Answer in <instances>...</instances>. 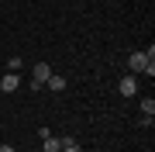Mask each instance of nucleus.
I'll use <instances>...</instances> for the list:
<instances>
[{
	"mask_svg": "<svg viewBox=\"0 0 155 152\" xmlns=\"http://www.w3.org/2000/svg\"><path fill=\"white\" fill-rule=\"evenodd\" d=\"M148 62H155V59H148L145 52H134V56L127 59V69H131V73H141V69L148 66Z\"/></svg>",
	"mask_w": 155,
	"mask_h": 152,
	"instance_id": "obj_2",
	"label": "nucleus"
},
{
	"mask_svg": "<svg viewBox=\"0 0 155 152\" xmlns=\"http://www.w3.org/2000/svg\"><path fill=\"white\" fill-rule=\"evenodd\" d=\"M0 152H14V145H0Z\"/></svg>",
	"mask_w": 155,
	"mask_h": 152,
	"instance_id": "obj_9",
	"label": "nucleus"
},
{
	"mask_svg": "<svg viewBox=\"0 0 155 152\" xmlns=\"http://www.w3.org/2000/svg\"><path fill=\"white\" fill-rule=\"evenodd\" d=\"M121 93L124 97H134V93H138V79H134V76H121Z\"/></svg>",
	"mask_w": 155,
	"mask_h": 152,
	"instance_id": "obj_3",
	"label": "nucleus"
},
{
	"mask_svg": "<svg viewBox=\"0 0 155 152\" xmlns=\"http://www.w3.org/2000/svg\"><path fill=\"white\" fill-rule=\"evenodd\" d=\"M17 83H21V76H14L11 69H7V76L0 79V90H4V93H11V90H17Z\"/></svg>",
	"mask_w": 155,
	"mask_h": 152,
	"instance_id": "obj_4",
	"label": "nucleus"
},
{
	"mask_svg": "<svg viewBox=\"0 0 155 152\" xmlns=\"http://www.w3.org/2000/svg\"><path fill=\"white\" fill-rule=\"evenodd\" d=\"M48 76H52L48 62H38V66H35V90H41V86L48 83Z\"/></svg>",
	"mask_w": 155,
	"mask_h": 152,
	"instance_id": "obj_1",
	"label": "nucleus"
},
{
	"mask_svg": "<svg viewBox=\"0 0 155 152\" xmlns=\"http://www.w3.org/2000/svg\"><path fill=\"white\" fill-rule=\"evenodd\" d=\"M59 142H62V149H76V145H79V142L72 138V135H66V138H59Z\"/></svg>",
	"mask_w": 155,
	"mask_h": 152,
	"instance_id": "obj_8",
	"label": "nucleus"
},
{
	"mask_svg": "<svg viewBox=\"0 0 155 152\" xmlns=\"http://www.w3.org/2000/svg\"><path fill=\"white\" fill-rule=\"evenodd\" d=\"M62 152H79V145H76V149H62Z\"/></svg>",
	"mask_w": 155,
	"mask_h": 152,
	"instance_id": "obj_10",
	"label": "nucleus"
},
{
	"mask_svg": "<svg viewBox=\"0 0 155 152\" xmlns=\"http://www.w3.org/2000/svg\"><path fill=\"white\" fill-rule=\"evenodd\" d=\"M0 97H4V90H0Z\"/></svg>",
	"mask_w": 155,
	"mask_h": 152,
	"instance_id": "obj_11",
	"label": "nucleus"
},
{
	"mask_svg": "<svg viewBox=\"0 0 155 152\" xmlns=\"http://www.w3.org/2000/svg\"><path fill=\"white\" fill-rule=\"evenodd\" d=\"M141 114L152 121V114H155V100H152V97H148V100H141Z\"/></svg>",
	"mask_w": 155,
	"mask_h": 152,
	"instance_id": "obj_7",
	"label": "nucleus"
},
{
	"mask_svg": "<svg viewBox=\"0 0 155 152\" xmlns=\"http://www.w3.org/2000/svg\"><path fill=\"white\" fill-rule=\"evenodd\" d=\"M45 152H62V142L52 138V135H45Z\"/></svg>",
	"mask_w": 155,
	"mask_h": 152,
	"instance_id": "obj_6",
	"label": "nucleus"
},
{
	"mask_svg": "<svg viewBox=\"0 0 155 152\" xmlns=\"http://www.w3.org/2000/svg\"><path fill=\"white\" fill-rule=\"evenodd\" d=\"M45 86L55 90V93H62V90H66V76H48V83H45Z\"/></svg>",
	"mask_w": 155,
	"mask_h": 152,
	"instance_id": "obj_5",
	"label": "nucleus"
}]
</instances>
